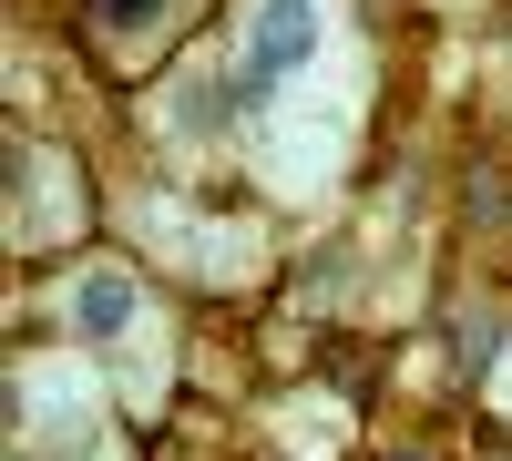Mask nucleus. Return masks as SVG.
<instances>
[{
    "instance_id": "1",
    "label": "nucleus",
    "mask_w": 512,
    "mask_h": 461,
    "mask_svg": "<svg viewBox=\"0 0 512 461\" xmlns=\"http://www.w3.org/2000/svg\"><path fill=\"white\" fill-rule=\"evenodd\" d=\"M318 52V0H256V52H246V103H267L277 82Z\"/></svg>"
},
{
    "instance_id": "2",
    "label": "nucleus",
    "mask_w": 512,
    "mask_h": 461,
    "mask_svg": "<svg viewBox=\"0 0 512 461\" xmlns=\"http://www.w3.org/2000/svg\"><path fill=\"white\" fill-rule=\"evenodd\" d=\"M236 103H246V82H226L216 62H195V72L175 82V134H226Z\"/></svg>"
},
{
    "instance_id": "3",
    "label": "nucleus",
    "mask_w": 512,
    "mask_h": 461,
    "mask_svg": "<svg viewBox=\"0 0 512 461\" xmlns=\"http://www.w3.org/2000/svg\"><path fill=\"white\" fill-rule=\"evenodd\" d=\"M72 318L93 328V339H113V328L134 318V277H113V267H93V277L72 287Z\"/></svg>"
},
{
    "instance_id": "4",
    "label": "nucleus",
    "mask_w": 512,
    "mask_h": 461,
    "mask_svg": "<svg viewBox=\"0 0 512 461\" xmlns=\"http://www.w3.org/2000/svg\"><path fill=\"white\" fill-rule=\"evenodd\" d=\"M441 339H451V369H461V380H482V369H492V349H502V328H492V308H451V328H441Z\"/></svg>"
},
{
    "instance_id": "5",
    "label": "nucleus",
    "mask_w": 512,
    "mask_h": 461,
    "mask_svg": "<svg viewBox=\"0 0 512 461\" xmlns=\"http://www.w3.org/2000/svg\"><path fill=\"white\" fill-rule=\"evenodd\" d=\"M93 21H103L113 41H144V31L164 21V0H93Z\"/></svg>"
}]
</instances>
